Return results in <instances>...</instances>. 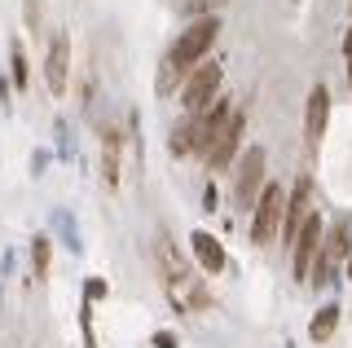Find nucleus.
I'll return each mask as SVG.
<instances>
[{"label": "nucleus", "mask_w": 352, "mask_h": 348, "mask_svg": "<svg viewBox=\"0 0 352 348\" xmlns=\"http://www.w3.org/2000/svg\"><path fill=\"white\" fill-rule=\"evenodd\" d=\"M216 36H220V18H194L190 27L176 36V45L168 53V62H163V80H159V89L163 93H172V84H185V75H190L198 62H207V53H212L216 45Z\"/></svg>", "instance_id": "nucleus-1"}, {"label": "nucleus", "mask_w": 352, "mask_h": 348, "mask_svg": "<svg viewBox=\"0 0 352 348\" xmlns=\"http://www.w3.org/2000/svg\"><path fill=\"white\" fill-rule=\"evenodd\" d=\"M352 256V221L348 216H339V221H330L326 225V234H322V252H317L313 260V278L308 282H317V287H330L339 274V265Z\"/></svg>", "instance_id": "nucleus-2"}, {"label": "nucleus", "mask_w": 352, "mask_h": 348, "mask_svg": "<svg viewBox=\"0 0 352 348\" xmlns=\"http://www.w3.org/2000/svg\"><path fill=\"white\" fill-rule=\"evenodd\" d=\"M282 212H286V186L282 181H269V186L260 190L256 208H251V243L269 247L273 238L282 234Z\"/></svg>", "instance_id": "nucleus-3"}, {"label": "nucleus", "mask_w": 352, "mask_h": 348, "mask_svg": "<svg viewBox=\"0 0 352 348\" xmlns=\"http://www.w3.org/2000/svg\"><path fill=\"white\" fill-rule=\"evenodd\" d=\"M264 163H269V155H264V146H247L238 155V168H234V208H256L260 190L269 186V177H264Z\"/></svg>", "instance_id": "nucleus-4"}, {"label": "nucleus", "mask_w": 352, "mask_h": 348, "mask_svg": "<svg viewBox=\"0 0 352 348\" xmlns=\"http://www.w3.org/2000/svg\"><path fill=\"white\" fill-rule=\"evenodd\" d=\"M220 84H225V71H220L216 62H198V67L185 75V84H181L185 115H198L203 106H212L216 97H220Z\"/></svg>", "instance_id": "nucleus-5"}, {"label": "nucleus", "mask_w": 352, "mask_h": 348, "mask_svg": "<svg viewBox=\"0 0 352 348\" xmlns=\"http://www.w3.org/2000/svg\"><path fill=\"white\" fill-rule=\"evenodd\" d=\"M242 133H247V111L242 106H234V115H229V124L220 128V137L212 141V150H207V168L212 172H225V168H234L238 155H242Z\"/></svg>", "instance_id": "nucleus-6"}, {"label": "nucleus", "mask_w": 352, "mask_h": 348, "mask_svg": "<svg viewBox=\"0 0 352 348\" xmlns=\"http://www.w3.org/2000/svg\"><path fill=\"white\" fill-rule=\"evenodd\" d=\"M313 177H300L291 190H286V212H282V243L291 247L295 238H300V230L308 221H313Z\"/></svg>", "instance_id": "nucleus-7"}, {"label": "nucleus", "mask_w": 352, "mask_h": 348, "mask_svg": "<svg viewBox=\"0 0 352 348\" xmlns=\"http://www.w3.org/2000/svg\"><path fill=\"white\" fill-rule=\"evenodd\" d=\"M322 234H326L322 216H313V221L300 230V238L291 243V269H295V278H300V282L313 278V260H317V252H322Z\"/></svg>", "instance_id": "nucleus-8"}, {"label": "nucleus", "mask_w": 352, "mask_h": 348, "mask_svg": "<svg viewBox=\"0 0 352 348\" xmlns=\"http://www.w3.org/2000/svg\"><path fill=\"white\" fill-rule=\"evenodd\" d=\"M44 84H49L53 97L66 93V84H71V36L58 31L49 45V58H44Z\"/></svg>", "instance_id": "nucleus-9"}, {"label": "nucleus", "mask_w": 352, "mask_h": 348, "mask_svg": "<svg viewBox=\"0 0 352 348\" xmlns=\"http://www.w3.org/2000/svg\"><path fill=\"white\" fill-rule=\"evenodd\" d=\"M330 124V89L326 84H313V93H308V106H304V141L308 146H317Z\"/></svg>", "instance_id": "nucleus-10"}, {"label": "nucleus", "mask_w": 352, "mask_h": 348, "mask_svg": "<svg viewBox=\"0 0 352 348\" xmlns=\"http://www.w3.org/2000/svg\"><path fill=\"white\" fill-rule=\"evenodd\" d=\"M190 247H194V260H198L203 274H220V269H225V247H220V238H212L207 230H194Z\"/></svg>", "instance_id": "nucleus-11"}, {"label": "nucleus", "mask_w": 352, "mask_h": 348, "mask_svg": "<svg viewBox=\"0 0 352 348\" xmlns=\"http://www.w3.org/2000/svg\"><path fill=\"white\" fill-rule=\"evenodd\" d=\"M168 150L176 159H185V155H198V119L194 115H185L181 124L172 128V137H168Z\"/></svg>", "instance_id": "nucleus-12"}, {"label": "nucleus", "mask_w": 352, "mask_h": 348, "mask_svg": "<svg viewBox=\"0 0 352 348\" xmlns=\"http://www.w3.org/2000/svg\"><path fill=\"white\" fill-rule=\"evenodd\" d=\"M339 313H344L339 304H322V309L313 313V322H308V340H317V344L330 340V335H335V326H339Z\"/></svg>", "instance_id": "nucleus-13"}, {"label": "nucleus", "mask_w": 352, "mask_h": 348, "mask_svg": "<svg viewBox=\"0 0 352 348\" xmlns=\"http://www.w3.org/2000/svg\"><path fill=\"white\" fill-rule=\"evenodd\" d=\"M119 137L115 128L106 133V146H102V177H106V186H119Z\"/></svg>", "instance_id": "nucleus-14"}, {"label": "nucleus", "mask_w": 352, "mask_h": 348, "mask_svg": "<svg viewBox=\"0 0 352 348\" xmlns=\"http://www.w3.org/2000/svg\"><path fill=\"white\" fill-rule=\"evenodd\" d=\"M220 0H176V9H181L185 18H212Z\"/></svg>", "instance_id": "nucleus-15"}, {"label": "nucleus", "mask_w": 352, "mask_h": 348, "mask_svg": "<svg viewBox=\"0 0 352 348\" xmlns=\"http://www.w3.org/2000/svg\"><path fill=\"white\" fill-rule=\"evenodd\" d=\"M31 265H36V278L49 274V238H36V243H31Z\"/></svg>", "instance_id": "nucleus-16"}, {"label": "nucleus", "mask_w": 352, "mask_h": 348, "mask_svg": "<svg viewBox=\"0 0 352 348\" xmlns=\"http://www.w3.org/2000/svg\"><path fill=\"white\" fill-rule=\"evenodd\" d=\"M31 84V71H27V53L22 45H14V89H27Z\"/></svg>", "instance_id": "nucleus-17"}, {"label": "nucleus", "mask_w": 352, "mask_h": 348, "mask_svg": "<svg viewBox=\"0 0 352 348\" xmlns=\"http://www.w3.org/2000/svg\"><path fill=\"white\" fill-rule=\"evenodd\" d=\"M216 203H220L216 186H207V190H203V212H216Z\"/></svg>", "instance_id": "nucleus-18"}, {"label": "nucleus", "mask_w": 352, "mask_h": 348, "mask_svg": "<svg viewBox=\"0 0 352 348\" xmlns=\"http://www.w3.org/2000/svg\"><path fill=\"white\" fill-rule=\"evenodd\" d=\"M154 344H159V348H172L176 340H172V335H168V331H159V335H154Z\"/></svg>", "instance_id": "nucleus-19"}, {"label": "nucleus", "mask_w": 352, "mask_h": 348, "mask_svg": "<svg viewBox=\"0 0 352 348\" xmlns=\"http://www.w3.org/2000/svg\"><path fill=\"white\" fill-rule=\"evenodd\" d=\"M344 58H352V27L344 31Z\"/></svg>", "instance_id": "nucleus-20"}, {"label": "nucleus", "mask_w": 352, "mask_h": 348, "mask_svg": "<svg viewBox=\"0 0 352 348\" xmlns=\"http://www.w3.org/2000/svg\"><path fill=\"white\" fill-rule=\"evenodd\" d=\"M348 89H352V58H348Z\"/></svg>", "instance_id": "nucleus-21"}, {"label": "nucleus", "mask_w": 352, "mask_h": 348, "mask_svg": "<svg viewBox=\"0 0 352 348\" xmlns=\"http://www.w3.org/2000/svg\"><path fill=\"white\" fill-rule=\"evenodd\" d=\"M348 278H352V256H348Z\"/></svg>", "instance_id": "nucleus-22"}]
</instances>
